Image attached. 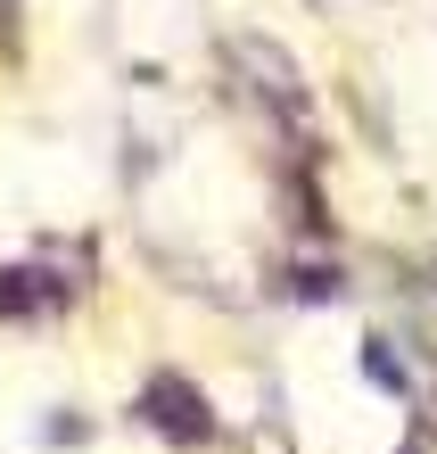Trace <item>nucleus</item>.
Returning <instances> with one entry per match:
<instances>
[{
	"instance_id": "obj_2",
	"label": "nucleus",
	"mask_w": 437,
	"mask_h": 454,
	"mask_svg": "<svg viewBox=\"0 0 437 454\" xmlns=\"http://www.w3.org/2000/svg\"><path fill=\"white\" fill-rule=\"evenodd\" d=\"M363 372H371L379 388H404V364H396V356H388V347H379V339L363 347Z\"/></svg>"
},
{
	"instance_id": "obj_1",
	"label": "nucleus",
	"mask_w": 437,
	"mask_h": 454,
	"mask_svg": "<svg viewBox=\"0 0 437 454\" xmlns=\"http://www.w3.org/2000/svg\"><path fill=\"white\" fill-rule=\"evenodd\" d=\"M149 421H157V430H174L182 446H207V413H199V396H190L182 380L149 396Z\"/></svg>"
}]
</instances>
